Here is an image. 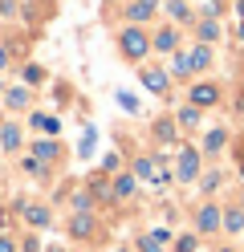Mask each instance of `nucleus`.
Returning a JSON list of instances; mask_svg holds the SVG:
<instances>
[{
	"mask_svg": "<svg viewBox=\"0 0 244 252\" xmlns=\"http://www.w3.org/2000/svg\"><path fill=\"white\" fill-rule=\"evenodd\" d=\"M4 65H8V53H4V49H0V69H4Z\"/></svg>",
	"mask_w": 244,
	"mask_h": 252,
	"instance_id": "obj_29",
	"label": "nucleus"
},
{
	"mask_svg": "<svg viewBox=\"0 0 244 252\" xmlns=\"http://www.w3.org/2000/svg\"><path fill=\"white\" fill-rule=\"evenodd\" d=\"M142 86L151 94H163V90H167V73H163V69H142Z\"/></svg>",
	"mask_w": 244,
	"mask_h": 252,
	"instance_id": "obj_6",
	"label": "nucleus"
},
{
	"mask_svg": "<svg viewBox=\"0 0 244 252\" xmlns=\"http://www.w3.org/2000/svg\"><path fill=\"white\" fill-rule=\"evenodd\" d=\"M70 232H73V236H90V232H94V220H90L86 212H77L73 224H70Z\"/></svg>",
	"mask_w": 244,
	"mask_h": 252,
	"instance_id": "obj_9",
	"label": "nucleus"
},
{
	"mask_svg": "<svg viewBox=\"0 0 244 252\" xmlns=\"http://www.w3.org/2000/svg\"><path fill=\"white\" fill-rule=\"evenodd\" d=\"M171 17H175V21H187V17H191V12H187V4H183V0H171Z\"/></svg>",
	"mask_w": 244,
	"mask_h": 252,
	"instance_id": "obj_20",
	"label": "nucleus"
},
{
	"mask_svg": "<svg viewBox=\"0 0 244 252\" xmlns=\"http://www.w3.org/2000/svg\"><path fill=\"white\" fill-rule=\"evenodd\" d=\"M118 252H130V248H118Z\"/></svg>",
	"mask_w": 244,
	"mask_h": 252,
	"instance_id": "obj_34",
	"label": "nucleus"
},
{
	"mask_svg": "<svg viewBox=\"0 0 244 252\" xmlns=\"http://www.w3.org/2000/svg\"><path fill=\"white\" fill-rule=\"evenodd\" d=\"M0 143H4V151H16L21 147V130L16 126H0Z\"/></svg>",
	"mask_w": 244,
	"mask_h": 252,
	"instance_id": "obj_10",
	"label": "nucleus"
},
{
	"mask_svg": "<svg viewBox=\"0 0 244 252\" xmlns=\"http://www.w3.org/2000/svg\"><path fill=\"white\" fill-rule=\"evenodd\" d=\"M220 102V90L216 86H195L191 90V106H216Z\"/></svg>",
	"mask_w": 244,
	"mask_h": 252,
	"instance_id": "obj_5",
	"label": "nucleus"
},
{
	"mask_svg": "<svg viewBox=\"0 0 244 252\" xmlns=\"http://www.w3.org/2000/svg\"><path fill=\"white\" fill-rule=\"evenodd\" d=\"M25 102H29V94H25V90H12V94H8V106H16V110H21Z\"/></svg>",
	"mask_w": 244,
	"mask_h": 252,
	"instance_id": "obj_22",
	"label": "nucleus"
},
{
	"mask_svg": "<svg viewBox=\"0 0 244 252\" xmlns=\"http://www.w3.org/2000/svg\"><path fill=\"white\" fill-rule=\"evenodd\" d=\"M175 41H179V37H175V29H163V33L155 37V49H159V53H171V49H175Z\"/></svg>",
	"mask_w": 244,
	"mask_h": 252,
	"instance_id": "obj_11",
	"label": "nucleus"
},
{
	"mask_svg": "<svg viewBox=\"0 0 244 252\" xmlns=\"http://www.w3.org/2000/svg\"><path fill=\"white\" fill-rule=\"evenodd\" d=\"M240 175H244V171H240Z\"/></svg>",
	"mask_w": 244,
	"mask_h": 252,
	"instance_id": "obj_35",
	"label": "nucleus"
},
{
	"mask_svg": "<svg viewBox=\"0 0 244 252\" xmlns=\"http://www.w3.org/2000/svg\"><path fill=\"white\" fill-rule=\"evenodd\" d=\"M240 17H244V0H240Z\"/></svg>",
	"mask_w": 244,
	"mask_h": 252,
	"instance_id": "obj_30",
	"label": "nucleus"
},
{
	"mask_svg": "<svg viewBox=\"0 0 244 252\" xmlns=\"http://www.w3.org/2000/svg\"><path fill=\"white\" fill-rule=\"evenodd\" d=\"M155 134L163 138V143H175V122H159V126H155Z\"/></svg>",
	"mask_w": 244,
	"mask_h": 252,
	"instance_id": "obj_17",
	"label": "nucleus"
},
{
	"mask_svg": "<svg viewBox=\"0 0 244 252\" xmlns=\"http://www.w3.org/2000/svg\"><path fill=\"white\" fill-rule=\"evenodd\" d=\"M33 155H37V159H57V147H53V143H37Z\"/></svg>",
	"mask_w": 244,
	"mask_h": 252,
	"instance_id": "obj_19",
	"label": "nucleus"
},
{
	"mask_svg": "<svg viewBox=\"0 0 244 252\" xmlns=\"http://www.w3.org/2000/svg\"><path fill=\"white\" fill-rule=\"evenodd\" d=\"M187 57H191V69H208V61H211V53L204 49V45H195V49H191Z\"/></svg>",
	"mask_w": 244,
	"mask_h": 252,
	"instance_id": "obj_13",
	"label": "nucleus"
},
{
	"mask_svg": "<svg viewBox=\"0 0 244 252\" xmlns=\"http://www.w3.org/2000/svg\"><path fill=\"white\" fill-rule=\"evenodd\" d=\"M195 175H200V151L183 147L179 151V179H195Z\"/></svg>",
	"mask_w": 244,
	"mask_h": 252,
	"instance_id": "obj_3",
	"label": "nucleus"
},
{
	"mask_svg": "<svg viewBox=\"0 0 244 252\" xmlns=\"http://www.w3.org/2000/svg\"><path fill=\"white\" fill-rule=\"evenodd\" d=\"M41 77H45V73H41L37 65H25V82H41Z\"/></svg>",
	"mask_w": 244,
	"mask_h": 252,
	"instance_id": "obj_26",
	"label": "nucleus"
},
{
	"mask_svg": "<svg viewBox=\"0 0 244 252\" xmlns=\"http://www.w3.org/2000/svg\"><path fill=\"white\" fill-rule=\"evenodd\" d=\"M195 224H200V232H220V228H224V212L208 203V208H200V216H195Z\"/></svg>",
	"mask_w": 244,
	"mask_h": 252,
	"instance_id": "obj_2",
	"label": "nucleus"
},
{
	"mask_svg": "<svg viewBox=\"0 0 244 252\" xmlns=\"http://www.w3.org/2000/svg\"><path fill=\"white\" fill-rule=\"evenodd\" d=\"M49 252H65V248H49Z\"/></svg>",
	"mask_w": 244,
	"mask_h": 252,
	"instance_id": "obj_31",
	"label": "nucleus"
},
{
	"mask_svg": "<svg viewBox=\"0 0 244 252\" xmlns=\"http://www.w3.org/2000/svg\"><path fill=\"white\" fill-rule=\"evenodd\" d=\"M155 4L159 0H135V4H130V21H146L155 12Z\"/></svg>",
	"mask_w": 244,
	"mask_h": 252,
	"instance_id": "obj_8",
	"label": "nucleus"
},
{
	"mask_svg": "<svg viewBox=\"0 0 244 252\" xmlns=\"http://www.w3.org/2000/svg\"><path fill=\"white\" fill-rule=\"evenodd\" d=\"M240 37H244V25H240Z\"/></svg>",
	"mask_w": 244,
	"mask_h": 252,
	"instance_id": "obj_33",
	"label": "nucleus"
},
{
	"mask_svg": "<svg viewBox=\"0 0 244 252\" xmlns=\"http://www.w3.org/2000/svg\"><path fill=\"white\" fill-rule=\"evenodd\" d=\"M159 248H163V244L155 240V236H142V244H139V252H159Z\"/></svg>",
	"mask_w": 244,
	"mask_h": 252,
	"instance_id": "obj_24",
	"label": "nucleus"
},
{
	"mask_svg": "<svg viewBox=\"0 0 244 252\" xmlns=\"http://www.w3.org/2000/svg\"><path fill=\"white\" fill-rule=\"evenodd\" d=\"M146 49H151V41H146L139 29H126V33H122V53H126V57H135V61H139Z\"/></svg>",
	"mask_w": 244,
	"mask_h": 252,
	"instance_id": "obj_1",
	"label": "nucleus"
},
{
	"mask_svg": "<svg viewBox=\"0 0 244 252\" xmlns=\"http://www.w3.org/2000/svg\"><path fill=\"white\" fill-rule=\"evenodd\" d=\"M0 252H12V244H8V240H4V236H0Z\"/></svg>",
	"mask_w": 244,
	"mask_h": 252,
	"instance_id": "obj_28",
	"label": "nucleus"
},
{
	"mask_svg": "<svg viewBox=\"0 0 244 252\" xmlns=\"http://www.w3.org/2000/svg\"><path fill=\"white\" fill-rule=\"evenodd\" d=\"M73 208L77 212H90V195H73Z\"/></svg>",
	"mask_w": 244,
	"mask_h": 252,
	"instance_id": "obj_27",
	"label": "nucleus"
},
{
	"mask_svg": "<svg viewBox=\"0 0 244 252\" xmlns=\"http://www.w3.org/2000/svg\"><path fill=\"white\" fill-rule=\"evenodd\" d=\"M135 175L146 179V183H163V179H167V171H163L155 159H139V163H135Z\"/></svg>",
	"mask_w": 244,
	"mask_h": 252,
	"instance_id": "obj_4",
	"label": "nucleus"
},
{
	"mask_svg": "<svg viewBox=\"0 0 244 252\" xmlns=\"http://www.w3.org/2000/svg\"><path fill=\"white\" fill-rule=\"evenodd\" d=\"M33 126H41V130H49V134H57L61 126L53 122V118H45V114H33Z\"/></svg>",
	"mask_w": 244,
	"mask_h": 252,
	"instance_id": "obj_18",
	"label": "nucleus"
},
{
	"mask_svg": "<svg viewBox=\"0 0 244 252\" xmlns=\"http://www.w3.org/2000/svg\"><path fill=\"white\" fill-rule=\"evenodd\" d=\"M195 122H200V110H195V106H183V110H179V126H195Z\"/></svg>",
	"mask_w": 244,
	"mask_h": 252,
	"instance_id": "obj_15",
	"label": "nucleus"
},
{
	"mask_svg": "<svg viewBox=\"0 0 244 252\" xmlns=\"http://www.w3.org/2000/svg\"><path fill=\"white\" fill-rule=\"evenodd\" d=\"M175 248H179V252H195V236H179Z\"/></svg>",
	"mask_w": 244,
	"mask_h": 252,
	"instance_id": "obj_25",
	"label": "nucleus"
},
{
	"mask_svg": "<svg viewBox=\"0 0 244 252\" xmlns=\"http://www.w3.org/2000/svg\"><path fill=\"white\" fill-rule=\"evenodd\" d=\"M135 191V175H118L114 179V195H130Z\"/></svg>",
	"mask_w": 244,
	"mask_h": 252,
	"instance_id": "obj_14",
	"label": "nucleus"
},
{
	"mask_svg": "<svg viewBox=\"0 0 244 252\" xmlns=\"http://www.w3.org/2000/svg\"><path fill=\"white\" fill-rule=\"evenodd\" d=\"M118 106L126 110V114H135V110H139V98H135V94H126V90H118Z\"/></svg>",
	"mask_w": 244,
	"mask_h": 252,
	"instance_id": "obj_16",
	"label": "nucleus"
},
{
	"mask_svg": "<svg viewBox=\"0 0 244 252\" xmlns=\"http://www.w3.org/2000/svg\"><path fill=\"white\" fill-rule=\"evenodd\" d=\"M224 232H244V212H224Z\"/></svg>",
	"mask_w": 244,
	"mask_h": 252,
	"instance_id": "obj_12",
	"label": "nucleus"
},
{
	"mask_svg": "<svg viewBox=\"0 0 244 252\" xmlns=\"http://www.w3.org/2000/svg\"><path fill=\"white\" fill-rule=\"evenodd\" d=\"M220 252H236V248H220Z\"/></svg>",
	"mask_w": 244,
	"mask_h": 252,
	"instance_id": "obj_32",
	"label": "nucleus"
},
{
	"mask_svg": "<svg viewBox=\"0 0 244 252\" xmlns=\"http://www.w3.org/2000/svg\"><path fill=\"white\" fill-rule=\"evenodd\" d=\"M200 37H204V41H216V37H220V29L208 21V25H200Z\"/></svg>",
	"mask_w": 244,
	"mask_h": 252,
	"instance_id": "obj_23",
	"label": "nucleus"
},
{
	"mask_svg": "<svg viewBox=\"0 0 244 252\" xmlns=\"http://www.w3.org/2000/svg\"><path fill=\"white\" fill-rule=\"evenodd\" d=\"M204 147H208V151H220V147H224V130H211Z\"/></svg>",
	"mask_w": 244,
	"mask_h": 252,
	"instance_id": "obj_21",
	"label": "nucleus"
},
{
	"mask_svg": "<svg viewBox=\"0 0 244 252\" xmlns=\"http://www.w3.org/2000/svg\"><path fill=\"white\" fill-rule=\"evenodd\" d=\"M25 220H29L33 228H45L49 224V212L41 208V203H25Z\"/></svg>",
	"mask_w": 244,
	"mask_h": 252,
	"instance_id": "obj_7",
	"label": "nucleus"
}]
</instances>
